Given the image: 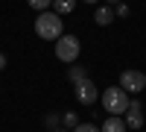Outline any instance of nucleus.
Masks as SVG:
<instances>
[{
	"label": "nucleus",
	"mask_w": 146,
	"mask_h": 132,
	"mask_svg": "<svg viewBox=\"0 0 146 132\" xmlns=\"http://www.w3.org/2000/svg\"><path fill=\"white\" fill-rule=\"evenodd\" d=\"M3 68H6V56L0 53V70H3Z\"/></svg>",
	"instance_id": "17"
},
{
	"label": "nucleus",
	"mask_w": 146,
	"mask_h": 132,
	"mask_svg": "<svg viewBox=\"0 0 146 132\" xmlns=\"http://www.w3.org/2000/svg\"><path fill=\"white\" fill-rule=\"evenodd\" d=\"M123 121H126V129H140L143 126V109H140V103L137 100H131L129 103V109L123 115Z\"/></svg>",
	"instance_id": "6"
},
{
	"label": "nucleus",
	"mask_w": 146,
	"mask_h": 132,
	"mask_svg": "<svg viewBox=\"0 0 146 132\" xmlns=\"http://www.w3.org/2000/svg\"><path fill=\"white\" fill-rule=\"evenodd\" d=\"M27 3H29L35 12H47V9L53 6V0H27Z\"/></svg>",
	"instance_id": "12"
},
{
	"label": "nucleus",
	"mask_w": 146,
	"mask_h": 132,
	"mask_svg": "<svg viewBox=\"0 0 146 132\" xmlns=\"http://www.w3.org/2000/svg\"><path fill=\"white\" fill-rule=\"evenodd\" d=\"M100 132H126V121L120 115H108L105 123L100 126Z\"/></svg>",
	"instance_id": "7"
},
{
	"label": "nucleus",
	"mask_w": 146,
	"mask_h": 132,
	"mask_svg": "<svg viewBox=\"0 0 146 132\" xmlns=\"http://www.w3.org/2000/svg\"><path fill=\"white\" fill-rule=\"evenodd\" d=\"M105 3H108V6H111V9H114L117 3H123V0H105Z\"/></svg>",
	"instance_id": "16"
},
{
	"label": "nucleus",
	"mask_w": 146,
	"mask_h": 132,
	"mask_svg": "<svg viewBox=\"0 0 146 132\" xmlns=\"http://www.w3.org/2000/svg\"><path fill=\"white\" fill-rule=\"evenodd\" d=\"M79 53H82V44H79L76 35H62V38L56 41V56L62 59V62H67V65L76 62Z\"/></svg>",
	"instance_id": "3"
},
{
	"label": "nucleus",
	"mask_w": 146,
	"mask_h": 132,
	"mask_svg": "<svg viewBox=\"0 0 146 132\" xmlns=\"http://www.w3.org/2000/svg\"><path fill=\"white\" fill-rule=\"evenodd\" d=\"M70 132H100V126H94V123H79V126H73Z\"/></svg>",
	"instance_id": "14"
},
{
	"label": "nucleus",
	"mask_w": 146,
	"mask_h": 132,
	"mask_svg": "<svg viewBox=\"0 0 146 132\" xmlns=\"http://www.w3.org/2000/svg\"><path fill=\"white\" fill-rule=\"evenodd\" d=\"M120 88L126 94H140L146 88V76L140 70H123V74H120Z\"/></svg>",
	"instance_id": "5"
},
{
	"label": "nucleus",
	"mask_w": 146,
	"mask_h": 132,
	"mask_svg": "<svg viewBox=\"0 0 146 132\" xmlns=\"http://www.w3.org/2000/svg\"><path fill=\"white\" fill-rule=\"evenodd\" d=\"M73 94H76V100H79L82 106H94L96 97H100V88H96L94 79L88 76V79H82V82H76V85H73Z\"/></svg>",
	"instance_id": "4"
},
{
	"label": "nucleus",
	"mask_w": 146,
	"mask_h": 132,
	"mask_svg": "<svg viewBox=\"0 0 146 132\" xmlns=\"http://www.w3.org/2000/svg\"><path fill=\"white\" fill-rule=\"evenodd\" d=\"M62 123H64L67 129H73V126H79V115H76V112H64V115H62Z\"/></svg>",
	"instance_id": "11"
},
{
	"label": "nucleus",
	"mask_w": 146,
	"mask_h": 132,
	"mask_svg": "<svg viewBox=\"0 0 146 132\" xmlns=\"http://www.w3.org/2000/svg\"><path fill=\"white\" fill-rule=\"evenodd\" d=\"M35 35L44 41H58L64 35V21L62 15H56V12H38V18H35Z\"/></svg>",
	"instance_id": "1"
},
{
	"label": "nucleus",
	"mask_w": 146,
	"mask_h": 132,
	"mask_svg": "<svg viewBox=\"0 0 146 132\" xmlns=\"http://www.w3.org/2000/svg\"><path fill=\"white\" fill-rule=\"evenodd\" d=\"M114 18H117V15H114V9H111V6H100V9L94 12V23H96V27H108Z\"/></svg>",
	"instance_id": "8"
},
{
	"label": "nucleus",
	"mask_w": 146,
	"mask_h": 132,
	"mask_svg": "<svg viewBox=\"0 0 146 132\" xmlns=\"http://www.w3.org/2000/svg\"><path fill=\"white\" fill-rule=\"evenodd\" d=\"M85 3H96V0H85Z\"/></svg>",
	"instance_id": "18"
},
{
	"label": "nucleus",
	"mask_w": 146,
	"mask_h": 132,
	"mask_svg": "<svg viewBox=\"0 0 146 132\" xmlns=\"http://www.w3.org/2000/svg\"><path fill=\"white\" fill-rule=\"evenodd\" d=\"M114 15H117V18H129V6H126V3H117V6H114Z\"/></svg>",
	"instance_id": "15"
},
{
	"label": "nucleus",
	"mask_w": 146,
	"mask_h": 132,
	"mask_svg": "<svg viewBox=\"0 0 146 132\" xmlns=\"http://www.w3.org/2000/svg\"><path fill=\"white\" fill-rule=\"evenodd\" d=\"M143 76H146V74H143Z\"/></svg>",
	"instance_id": "20"
},
{
	"label": "nucleus",
	"mask_w": 146,
	"mask_h": 132,
	"mask_svg": "<svg viewBox=\"0 0 146 132\" xmlns=\"http://www.w3.org/2000/svg\"><path fill=\"white\" fill-rule=\"evenodd\" d=\"M53 132H64V129H53Z\"/></svg>",
	"instance_id": "19"
},
{
	"label": "nucleus",
	"mask_w": 146,
	"mask_h": 132,
	"mask_svg": "<svg viewBox=\"0 0 146 132\" xmlns=\"http://www.w3.org/2000/svg\"><path fill=\"white\" fill-rule=\"evenodd\" d=\"M67 79H70V85H76V82H82V79H88V70H85L82 65H73V68L67 70Z\"/></svg>",
	"instance_id": "10"
},
{
	"label": "nucleus",
	"mask_w": 146,
	"mask_h": 132,
	"mask_svg": "<svg viewBox=\"0 0 146 132\" xmlns=\"http://www.w3.org/2000/svg\"><path fill=\"white\" fill-rule=\"evenodd\" d=\"M73 9H76V0H53V12H56V15H70V12Z\"/></svg>",
	"instance_id": "9"
},
{
	"label": "nucleus",
	"mask_w": 146,
	"mask_h": 132,
	"mask_svg": "<svg viewBox=\"0 0 146 132\" xmlns=\"http://www.w3.org/2000/svg\"><path fill=\"white\" fill-rule=\"evenodd\" d=\"M58 123H62V115H44V126L47 129H56Z\"/></svg>",
	"instance_id": "13"
},
{
	"label": "nucleus",
	"mask_w": 146,
	"mask_h": 132,
	"mask_svg": "<svg viewBox=\"0 0 146 132\" xmlns=\"http://www.w3.org/2000/svg\"><path fill=\"white\" fill-rule=\"evenodd\" d=\"M129 94L120 88V85H111V88H105L102 91V109L108 112V115H120L123 117L126 115V109H129Z\"/></svg>",
	"instance_id": "2"
}]
</instances>
